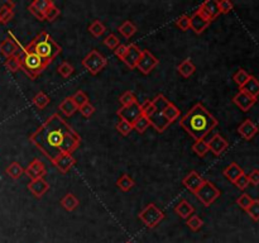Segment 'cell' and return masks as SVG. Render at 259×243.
<instances>
[{
    "label": "cell",
    "mask_w": 259,
    "mask_h": 243,
    "mask_svg": "<svg viewBox=\"0 0 259 243\" xmlns=\"http://www.w3.org/2000/svg\"><path fill=\"white\" fill-rule=\"evenodd\" d=\"M29 141L53 164L58 156L72 155L81 144V137L62 117L54 113L32 133Z\"/></svg>",
    "instance_id": "cell-1"
},
{
    "label": "cell",
    "mask_w": 259,
    "mask_h": 243,
    "mask_svg": "<svg viewBox=\"0 0 259 243\" xmlns=\"http://www.w3.org/2000/svg\"><path fill=\"white\" fill-rule=\"evenodd\" d=\"M219 122L201 103H197L180 119V125L189 133L195 141L204 139Z\"/></svg>",
    "instance_id": "cell-2"
},
{
    "label": "cell",
    "mask_w": 259,
    "mask_h": 243,
    "mask_svg": "<svg viewBox=\"0 0 259 243\" xmlns=\"http://www.w3.org/2000/svg\"><path fill=\"white\" fill-rule=\"evenodd\" d=\"M18 57L20 60V68H22L28 77L32 80L37 79L45 71L46 67H48L50 61H46L42 57H40L37 54H34L28 45L22 48V51L18 54Z\"/></svg>",
    "instance_id": "cell-3"
},
{
    "label": "cell",
    "mask_w": 259,
    "mask_h": 243,
    "mask_svg": "<svg viewBox=\"0 0 259 243\" xmlns=\"http://www.w3.org/2000/svg\"><path fill=\"white\" fill-rule=\"evenodd\" d=\"M28 46L34 54L50 62H52L62 51V47L47 32H41Z\"/></svg>",
    "instance_id": "cell-4"
},
{
    "label": "cell",
    "mask_w": 259,
    "mask_h": 243,
    "mask_svg": "<svg viewBox=\"0 0 259 243\" xmlns=\"http://www.w3.org/2000/svg\"><path fill=\"white\" fill-rule=\"evenodd\" d=\"M138 218L146 227L155 228L164 219V213L159 208H157L155 203H150L141 210Z\"/></svg>",
    "instance_id": "cell-5"
},
{
    "label": "cell",
    "mask_w": 259,
    "mask_h": 243,
    "mask_svg": "<svg viewBox=\"0 0 259 243\" xmlns=\"http://www.w3.org/2000/svg\"><path fill=\"white\" fill-rule=\"evenodd\" d=\"M107 60L96 50L89 52L82 60V66L90 72L91 75H98L103 68L106 67Z\"/></svg>",
    "instance_id": "cell-6"
},
{
    "label": "cell",
    "mask_w": 259,
    "mask_h": 243,
    "mask_svg": "<svg viewBox=\"0 0 259 243\" xmlns=\"http://www.w3.org/2000/svg\"><path fill=\"white\" fill-rule=\"evenodd\" d=\"M195 195L201 203L204 204V206H210L217 198L220 196V190L215 186L212 182H210L208 180L204 181V184L201 185V187L195 192Z\"/></svg>",
    "instance_id": "cell-7"
},
{
    "label": "cell",
    "mask_w": 259,
    "mask_h": 243,
    "mask_svg": "<svg viewBox=\"0 0 259 243\" xmlns=\"http://www.w3.org/2000/svg\"><path fill=\"white\" fill-rule=\"evenodd\" d=\"M212 22V19L208 17V14L204 10L203 8L197 9L195 11L194 14L190 17V24H191V29L195 32L196 34H201L208 26H210V23Z\"/></svg>",
    "instance_id": "cell-8"
},
{
    "label": "cell",
    "mask_w": 259,
    "mask_h": 243,
    "mask_svg": "<svg viewBox=\"0 0 259 243\" xmlns=\"http://www.w3.org/2000/svg\"><path fill=\"white\" fill-rule=\"evenodd\" d=\"M158 63H159V61H158V59L152 52H150L148 50H143L141 59H139L138 63H137V68L141 71L142 74L148 75L150 72H152L153 68L157 67Z\"/></svg>",
    "instance_id": "cell-9"
},
{
    "label": "cell",
    "mask_w": 259,
    "mask_h": 243,
    "mask_svg": "<svg viewBox=\"0 0 259 243\" xmlns=\"http://www.w3.org/2000/svg\"><path fill=\"white\" fill-rule=\"evenodd\" d=\"M23 47L24 46L20 45L13 34L9 33V37L5 38L3 42L0 43V54L3 55L4 57H6V59H9V57L15 56V55L19 54Z\"/></svg>",
    "instance_id": "cell-10"
},
{
    "label": "cell",
    "mask_w": 259,
    "mask_h": 243,
    "mask_svg": "<svg viewBox=\"0 0 259 243\" xmlns=\"http://www.w3.org/2000/svg\"><path fill=\"white\" fill-rule=\"evenodd\" d=\"M116 114H118V116L120 117V119H123V121L129 122L132 125L134 124L135 121H137L139 117L143 116L141 109V104H139L138 102L134 103V104L128 105V107H121L120 109L116 112Z\"/></svg>",
    "instance_id": "cell-11"
},
{
    "label": "cell",
    "mask_w": 259,
    "mask_h": 243,
    "mask_svg": "<svg viewBox=\"0 0 259 243\" xmlns=\"http://www.w3.org/2000/svg\"><path fill=\"white\" fill-rule=\"evenodd\" d=\"M141 56H142L141 48L135 45V43H130L129 46H127V51H125L121 61H123V62L130 68V70H134V68H137V63H138Z\"/></svg>",
    "instance_id": "cell-12"
},
{
    "label": "cell",
    "mask_w": 259,
    "mask_h": 243,
    "mask_svg": "<svg viewBox=\"0 0 259 243\" xmlns=\"http://www.w3.org/2000/svg\"><path fill=\"white\" fill-rule=\"evenodd\" d=\"M233 103L239 108L240 111L248 112L252 107L257 103L256 98L251 96L249 94L244 93V91L239 90V93L233 98Z\"/></svg>",
    "instance_id": "cell-13"
},
{
    "label": "cell",
    "mask_w": 259,
    "mask_h": 243,
    "mask_svg": "<svg viewBox=\"0 0 259 243\" xmlns=\"http://www.w3.org/2000/svg\"><path fill=\"white\" fill-rule=\"evenodd\" d=\"M28 190L36 198L40 199L50 190V184L45 180V178L34 179V180H32L28 184Z\"/></svg>",
    "instance_id": "cell-14"
},
{
    "label": "cell",
    "mask_w": 259,
    "mask_h": 243,
    "mask_svg": "<svg viewBox=\"0 0 259 243\" xmlns=\"http://www.w3.org/2000/svg\"><path fill=\"white\" fill-rule=\"evenodd\" d=\"M24 174H26L31 180H34V179L38 178H45L47 171H46V167L45 165H43V162H41L38 159H34L33 161L28 165V167L24 170Z\"/></svg>",
    "instance_id": "cell-15"
},
{
    "label": "cell",
    "mask_w": 259,
    "mask_h": 243,
    "mask_svg": "<svg viewBox=\"0 0 259 243\" xmlns=\"http://www.w3.org/2000/svg\"><path fill=\"white\" fill-rule=\"evenodd\" d=\"M204 181H205V179L201 178V176L199 175L196 171H191L189 175H186L185 178H183L182 184L187 190H190V191L194 192L195 194L197 190L200 189L201 185L204 184Z\"/></svg>",
    "instance_id": "cell-16"
},
{
    "label": "cell",
    "mask_w": 259,
    "mask_h": 243,
    "mask_svg": "<svg viewBox=\"0 0 259 243\" xmlns=\"http://www.w3.org/2000/svg\"><path fill=\"white\" fill-rule=\"evenodd\" d=\"M207 146L208 150L211 151L215 156H220L226 148H228L229 143L224 137H221L219 133H216V134H214L212 138L207 142Z\"/></svg>",
    "instance_id": "cell-17"
},
{
    "label": "cell",
    "mask_w": 259,
    "mask_h": 243,
    "mask_svg": "<svg viewBox=\"0 0 259 243\" xmlns=\"http://www.w3.org/2000/svg\"><path fill=\"white\" fill-rule=\"evenodd\" d=\"M258 125L253 121H251V119H245L242 124L238 127V133H239L243 138L247 139V141H251L257 133H258Z\"/></svg>",
    "instance_id": "cell-18"
},
{
    "label": "cell",
    "mask_w": 259,
    "mask_h": 243,
    "mask_svg": "<svg viewBox=\"0 0 259 243\" xmlns=\"http://www.w3.org/2000/svg\"><path fill=\"white\" fill-rule=\"evenodd\" d=\"M75 162H76V160H75V157H73L71 153H65V155L58 156V157L54 160L53 165L57 167V170H58L59 173L66 174L70 171L71 167L75 165Z\"/></svg>",
    "instance_id": "cell-19"
},
{
    "label": "cell",
    "mask_w": 259,
    "mask_h": 243,
    "mask_svg": "<svg viewBox=\"0 0 259 243\" xmlns=\"http://www.w3.org/2000/svg\"><path fill=\"white\" fill-rule=\"evenodd\" d=\"M175 213L181 217L182 219H189L191 215H194L195 208L186 200V199H181L180 203L175 206Z\"/></svg>",
    "instance_id": "cell-20"
},
{
    "label": "cell",
    "mask_w": 259,
    "mask_h": 243,
    "mask_svg": "<svg viewBox=\"0 0 259 243\" xmlns=\"http://www.w3.org/2000/svg\"><path fill=\"white\" fill-rule=\"evenodd\" d=\"M14 6L13 1H6L3 6H0V24H6L14 17Z\"/></svg>",
    "instance_id": "cell-21"
},
{
    "label": "cell",
    "mask_w": 259,
    "mask_h": 243,
    "mask_svg": "<svg viewBox=\"0 0 259 243\" xmlns=\"http://www.w3.org/2000/svg\"><path fill=\"white\" fill-rule=\"evenodd\" d=\"M150 121H151V125H153L155 129L159 133H163L164 130L169 127V124H171V123L164 118L162 113H155L152 117H151Z\"/></svg>",
    "instance_id": "cell-22"
},
{
    "label": "cell",
    "mask_w": 259,
    "mask_h": 243,
    "mask_svg": "<svg viewBox=\"0 0 259 243\" xmlns=\"http://www.w3.org/2000/svg\"><path fill=\"white\" fill-rule=\"evenodd\" d=\"M239 90L244 91V93L249 94L251 96H253V98H256V99H258L259 96V80L257 79V77L252 76L249 77V80L247 82H245L244 85H243V88L239 89Z\"/></svg>",
    "instance_id": "cell-23"
},
{
    "label": "cell",
    "mask_w": 259,
    "mask_h": 243,
    "mask_svg": "<svg viewBox=\"0 0 259 243\" xmlns=\"http://www.w3.org/2000/svg\"><path fill=\"white\" fill-rule=\"evenodd\" d=\"M58 109L59 112H62L63 116L66 117H72L73 114L79 111V108H77V105L75 104V102H73L71 96H68V98H66V99L62 100V103L58 105Z\"/></svg>",
    "instance_id": "cell-24"
},
{
    "label": "cell",
    "mask_w": 259,
    "mask_h": 243,
    "mask_svg": "<svg viewBox=\"0 0 259 243\" xmlns=\"http://www.w3.org/2000/svg\"><path fill=\"white\" fill-rule=\"evenodd\" d=\"M223 174H224V176H225V178L230 181V182H234V181L237 180L240 175L244 174V171H243V169L239 166V165L235 164V162H231L228 167H225V170L223 171Z\"/></svg>",
    "instance_id": "cell-25"
},
{
    "label": "cell",
    "mask_w": 259,
    "mask_h": 243,
    "mask_svg": "<svg viewBox=\"0 0 259 243\" xmlns=\"http://www.w3.org/2000/svg\"><path fill=\"white\" fill-rule=\"evenodd\" d=\"M177 71L180 72L181 76L183 77H190L195 74V71H196V66L192 63V61L190 59L183 60L182 62L177 66Z\"/></svg>",
    "instance_id": "cell-26"
},
{
    "label": "cell",
    "mask_w": 259,
    "mask_h": 243,
    "mask_svg": "<svg viewBox=\"0 0 259 243\" xmlns=\"http://www.w3.org/2000/svg\"><path fill=\"white\" fill-rule=\"evenodd\" d=\"M79 199L73 195L72 192H68V194H66V195L61 199V205H62L67 212H73V210L79 206Z\"/></svg>",
    "instance_id": "cell-27"
},
{
    "label": "cell",
    "mask_w": 259,
    "mask_h": 243,
    "mask_svg": "<svg viewBox=\"0 0 259 243\" xmlns=\"http://www.w3.org/2000/svg\"><path fill=\"white\" fill-rule=\"evenodd\" d=\"M201 8L206 11L208 14V17L211 18L212 20L215 18H217L220 15L219 11V6H217V1L216 0H206L205 3L201 4Z\"/></svg>",
    "instance_id": "cell-28"
},
{
    "label": "cell",
    "mask_w": 259,
    "mask_h": 243,
    "mask_svg": "<svg viewBox=\"0 0 259 243\" xmlns=\"http://www.w3.org/2000/svg\"><path fill=\"white\" fill-rule=\"evenodd\" d=\"M118 31L120 32L123 37L129 40L130 37H133V36L137 33V27H135L134 23L130 22V20H125L123 24H120V26L118 27Z\"/></svg>",
    "instance_id": "cell-29"
},
{
    "label": "cell",
    "mask_w": 259,
    "mask_h": 243,
    "mask_svg": "<svg viewBox=\"0 0 259 243\" xmlns=\"http://www.w3.org/2000/svg\"><path fill=\"white\" fill-rule=\"evenodd\" d=\"M162 114H163V117L169 122V123H173V122L177 121V119L180 118L181 112L180 109L173 104V103H169V104L167 105L166 109L162 112Z\"/></svg>",
    "instance_id": "cell-30"
},
{
    "label": "cell",
    "mask_w": 259,
    "mask_h": 243,
    "mask_svg": "<svg viewBox=\"0 0 259 243\" xmlns=\"http://www.w3.org/2000/svg\"><path fill=\"white\" fill-rule=\"evenodd\" d=\"M134 185H135L134 180H133L129 175H127V174H123V175L118 179V181H116V186L125 192L129 191Z\"/></svg>",
    "instance_id": "cell-31"
},
{
    "label": "cell",
    "mask_w": 259,
    "mask_h": 243,
    "mask_svg": "<svg viewBox=\"0 0 259 243\" xmlns=\"http://www.w3.org/2000/svg\"><path fill=\"white\" fill-rule=\"evenodd\" d=\"M5 173L8 174L13 180H18V179L24 174V169H23L18 162H11V164L6 167Z\"/></svg>",
    "instance_id": "cell-32"
},
{
    "label": "cell",
    "mask_w": 259,
    "mask_h": 243,
    "mask_svg": "<svg viewBox=\"0 0 259 243\" xmlns=\"http://www.w3.org/2000/svg\"><path fill=\"white\" fill-rule=\"evenodd\" d=\"M192 151L196 153L199 157H205L210 150H208L207 142H205V139H200V141H195V143L192 144Z\"/></svg>",
    "instance_id": "cell-33"
},
{
    "label": "cell",
    "mask_w": 259,
    "mask_h": 243,
    "mask_svg": "<svg viewBox=\"0 0 259 243\" xmlns=\"http://www.w3.org/2000/svg\"><path fill=\"white\" fill-rule=\"evenodd\" d=\"M152 103H153V107L155 108V112H157V113H162V112L167 108V105H168L171 102L167 99L163 94H158V95H155V99L152 100Z\"/></svg>",
    "instance_id": "cell-34"
},
{
    "label": "cell",
    "mask_w": 259,
    "mask_h": 243,
    "mask_svg": "<svg viewBox=\"0 0 259 243\" xmlns=\"http://www.w3.org/2000/svg\"><path fill=\"white\" fill-rule=\"evenodd\" d=\"M89 31H90V33L93 34L94 37H102L103 34L105 33V31H106V28H105L104 23L102 22V20H93V23H91L90 26H89Z\"/></svg>",
    "instance_id": "cell-35"
},
{
    "label": "cell",
    "mask_w": 259,
    "mask_h": 243,
    "mask_svg": "<svg viewBox=\"0 0 259 243\" xmlns=\"http://www.w3.org/2000/svg\"><path fill=\"white\" fill-rule=\"evenodd\" d=\"M151 127V121L150 118H147L146 116H141L135 123L133 124V129H135L138 133H144L148 128Z\"/></svg>",
    "instance_id": "cell-36"
},
{
    "label": "cell",
    "mask_w": 259,
    "mask_h": 243,
    "mask_svg": "<svg viewBox=\"0 0 259 243\" xmlns=\"http://www.w3.org/2000/svg\"><path fill=\"white\" fill-rule=\"evenodd\" d=\"M50 102H51V99H50L43 91H40L38 94H36V96L32 99L33 105H36L38 109H45V108L50 104Z\"/></svg>",
    "instance_id": "cell-37"
},
{
    "label": "cell",
    "mask_w": 259,
    "mask_h": 243,
    "mask_svg": "<svg viewBox=\"0 0 259 243\" xmlns=\"http://www.w3.org/2000/svg\"><path fill=\"white\" fill-rule=\"evenodd\" d=\"M249 77H251V74H248L247 71L244 70V68H239V70L234 74L233 76V80L235 81V84L239 86V89L243 88V85L245 84V82L248 81Z\"/></svg>",
    "instance_id": "cell-38"
},
{
    "label": "cell",
    "mask_w": 259,
    "mask_h": 243,
    "mask_svg": "<svg viewBox=\"0 0 259 243\" xmlns=\"http://www.w3.org/2000/svg\"><path fill=\"white\" fill-rule=\"evenodd\" d=\"M186 224H187V227L191 229V231H194V232H197V231H200V229L203 228L204 221L201 219L200 217H199V215L194 214V215H191L189 219H187Z\"/></svg>",
    "instance_id": "cell-39"
},
{
    "label": "cell",
    "mask_w": 259,
    "mask_h": 243,
    "mask_svg": "<svg viewBox=\"0 0 259 243\" xmlns=\"http://www.w3.org/2000/svg\"><path fill=\"white\" fill-rule=\"evenodd\" d=\"M4 66H5V67L8 68V71H10V72H17L18 70H20V60L19 57H18V55L6 59L5 62H4Z\"/></svg>",
    "instance_id": "cell-40"
},
{
    "label": "cell",
    "mask_w": 259,
    "mask_h": 243,
    "mask_svg": "<svg viewBox=\"0 0 259 243\" xmlns=\"http://www.w3.org/2000/svg\"><path fill=\"white\" fill-rule=\"evenodd\" d=\"M119 102L121 103L123 107H128V105L137 103V98H135V95L133 91L128 90V91H124V93L119 96Z\"/></svg>",
    "instance_id": "cell-41"
},
{
    "label": "cell",
    "mask_w": 259,
    "mask_h": 243,
    "mask_svg": "<svg viewBox=\"0 0 259 243\" xmlns=\"http://www.w3.org/2000/svg\"><path fill=\"white\" fill-rule=\"evenodd\" d=\"M59 14H61V10H59L54 4H52V5L45 11V20H48V22H54V20L59 17Z\"/></svg>",
    "instance_id": "cell-42"
},
{
    "label": "cell",
    "mask_w": 259,
    "mask_h": 243,
    "mask_svg": "<svg viewBox=\"0 0 259 243\" xmlns=\"http://www.w3.org/2000/svg\"><path fill=\"white\" fill-rule=\"evenodd\" d=\"M115 128L121 136H129V133L133 130V125L130 124L129 122L123 121V119H120V121L118 122V124H116Z\"/></svg>",
    "instance_id": "cell-43"
},
{
    "label": "cell",
    "mask_w": 259,
    "mask_h": 243,
    "mask_svg": "<svg viewBox=\"0 0 259 243\" xmlns=\"http://www.w3.org/2000/svg\"><path fill=\"white\" fill-rule=\"evenodd\" d=\"M57 71H58V74L61 75L62 77H65V79H67V77H70L71 75L73 74V71H75V68H73V66L71 65V63L68 62H62L61 65L57 67Z\"/></svg>",
    "instance_id": "cell-44"
},
{
    "label": "cell",
    "mask_w": 259,
    "mask_h": 243,
    "mask_svg": "<svg viewBox=\"0 0 259 243\" xmlns=\"http://www.w3.org/2000/svg\"><path fill=\"white\" fill-rule=\"evenodd\" d=\"M71 98H72V100L75 102V104L77 105V108H79V109L82 107V105H85L86 103H89L88 95H86V94H85L82 90L76 91V93L73 94Z\"/></svg>",
    "instance_id": "cell-45"
},
{
    "label": "cell",
    "mask_w": 259,
    "mask_h": 243,
    "mask_svg": "<svg viewBox=\"0 0 259 243\" xmlns=\"http://www.w3.org/2000/svg\"><path fill=\"white\" fill-rule=\"evenodd\" d=\"M245 212L248 213V215L252 218V219H253L254 222H258L259 221V199L253 200V203L251 204V206H249L248 209L245 210Z\"/></svg>",
    "instance_id": "cell-46"
},
{
    "label": "cell",
    "mask_w": 259,
    "mask_h": 243,
    "mask_svg": "<svg viewBox=\"0 0 259 243\" xmlns=\"http://www.w3.org/2000/svg\"><path fill=\"white\" fill-rule=\"evenodd\" d=\"M176 26L181 29V31L186 32L189 29H191V24H190V17L186 14L181 15L180 18H177L176 20Z\"/></svg>",
    "instance_id": "cell-47"
},
{
    "label": "cell",
    "mask_w": 259,
    "mask_h": 243,
    "mask_svg": "<svg viewBox=\"0 0 259 243\" xmlns=\"http://www.w3.org/2000/svg\"><path fill=\"white\" fill-rule=\"evenodd\" d=\"M52 4H53L52 0H34L33 3H32V5H33L34 8L38 9L40 11H42L43 14H45V11L47 10Z\"/></svg>",
    "instance_id": "cell-48"
},
{
    "label": "cell",
    "mask_w": 259,
    "mask_h": 243,
    "mask_svg": "<svg viewBox=\"0 0 259 243\" xmlns=\"http://www.w3.org/2000/svg\"><path fill=\"white\" fill-rule=\"evenodd\" d=\"M252 203H253V199H252L248 194H242V195L237 199V204L244 210L248 209Z\"/></svg>",
    "instance_id": "cell-49"
},
{
    "label": "cell",
    "mask_w": 259,
    "mask_h": 243,
    "mask_svg": "<svg viewBox=\"0 0 259 243\" xmlns=\"http://www.w3.org/2000/svg\"><path fill=\"white\" fill-rule=\"evenodd\" d=\"M217 6H219L220 14H228L229 11L233 10L234 4L229 0H220V1H217Z\"/></svg>",
    "instance_id": "cell-50"
},
{
    "label": "cell",
    "mask_w": 259,
    "mask_h": 243,
    "mask_svg": "<svg viewBox=\"0 0 259 243\" xmlns=\"http://www.w3.org/2000/svg\"><path fill=\"white\" fill-rule=\"evenodd\" d=\"M104 45L106 46L107 48H110V50H115L116 47H118L120 43H119V38L116 37L115 34H109V36H106L104 40Z\"/></svg>",
    "instance_id": "cell-51"
},
{
    "label": "cell",
    "mask_w": 259,
    "mask_h": 243,
    "mask_svg": "<svg viewBox=\"0 0 259 243\" xmlns=\"http://www.w3.org/2000/svg\"><path fill=\"white\" fill-rule=\"evenodd\" d=\"M233 184L235 185V186H237L238 189L245 190V189H247V187H248V185H249L248 175H245V174H243V175H240L239 178L237 179V180L234 181Z\"/></svg>",
    "instance_id": "cell-52"
},
{
    "label": "cell",
    "mask_w": 259,
    "mask_h": 243,
    "mask_svg": "<svg viewBox=\"0 0 259 243\" xmlns=\"http://www.w3.org/2000/svg\"><path fill=\"white\" fill-rule=\"evenodd\" d=\"M79 111H80V113L85 117V118H90V117H93V114L95 113V107H94V105L89 102L85 105H82Z\"/></svg>",
    "instance_id": "cell-53"
},
{
    "label": "cell",
    "mask_w": 259,
    "mask_h": 243,
    "mask_svg": "<svg viewBox=\"0 0 259 243\" xmlns=\"http://www.w3.org/2000/svg\"><path fill=\"white\" fill-rule=\"evenodd\" d=\"M249 179V184L254 185V186H258L259 185V170H253L251 174L248 175Z\"/></svg>",
    "instance_id": "cell-54"
},
{
    "label": "cell",
    "mask_w": 259,
    "mask_h": 243,
    "mask_svg": "<svg viewBox=\"0 0 259 243\" xmlns=\"http://www.w3.org/2000/svg\"><path fill=\"white\" fill-rule=\"evenodd\" d=\"M28 10L31 11L32 14H33L34 17H36L38 20H45V14H43L42 11L38 10V9H37V8H34V6L32 5V4H29V5H28Z\"/></svg>",
    "instance_id": "cell-55"
},
{
    "label": "cell",
    "mask_w": 259,
    "mask_h": 243,
    "mask_svg": "<svg viewBox=\"0 0 259 243\" xmlns=\"http://www.w3.org/2000/svg\"><path fill=\"white\" fill-rule=\"evenodd\" d=\"M125 51H127V46L125 45H119L118 47L114 50V54H115L116 57H119V59H123V56H124Z\"/></svg>",
    "instance_id": "cell-56"
},
{
    "label": "cell",
    "mask_w": 259,
    "mask_h": 243,
    "mask_svg": "<svg viewBox=\"0 0 259 243\" xmlns=\"http://www.w3.org/2000/svg\"><path fill=\"white\" fill-rule=\"evenodd\" d=\"M127 243H133V242H127Z\"/></svg>",
    "instance_id": "cell-57"
}]
</instances>
